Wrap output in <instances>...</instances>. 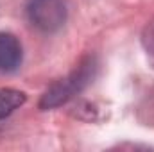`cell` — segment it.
Listing matches in <instances>:
<instances>
[{
  "label": "cell",
  "mask_w": 154,
  "mask_h": 152,
  "mask_svg": "<svg viewBox=\"0 0 154 152\" xmlns=\"http://www.w3.org/2000/svg\"><path fill=\"white\" fill-rule=\"evenodd\" d=\"M93 70H95L93 59L91 57L84 59L66 79L57 81L56 84H52L45 91V95L39 102V108L41 109H50V108H57V106L68 102L74 95H77L93 79Z\"/></svg>",
  "instance_id": "obj_1"
},
{
  "label": "cell",
  "mask_w": 154,
  "mask_h": 152,
  "mask_svg": "<svg viewBox=\"0 0 154 152\" xmlns=\"http://www.w3.org/2000/svg\"><path fill=\"white\" fill-rule=\"evenodd\" d=\"M68 11L63 0H29L27 18L41 32H56L66 22Z\"/></svg>",
  "instance_id": "obj_2"
},
{
  "label": "cell",
  "mask_w": 154,
  "mask_h": 152,
  "mask_svg": "<svg viewBox=\"0 0 154 152\" xmlns=\"http://www.w3.org/2000/svg\"><path fill=\"white\" fill-rule=\"evenodd\" d=\"M23 59L22 43L11 32H0V74H13Z\"/></svg>",
  "instance_id": "obj_3"
},
{
  "label": "cell",
  "mask_w": 154,
  "mask_h": 152,
  "mask_svg": "<svg viewBox=\"0 0 154 152\" xmlns=\"http://www.w3.org/2000/svg\"><path fill=\"white\" fill-rule=\"evenodd\" d=\"M27 100L25 93L14 88H0V120L14 113Z\"/></svg>",
  "instance_id": "obj_4"
}]
</instances>
